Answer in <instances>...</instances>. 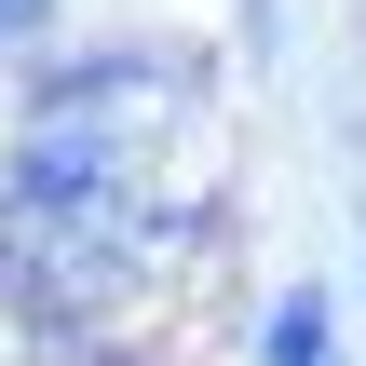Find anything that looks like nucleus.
Instances as JSON below:
<instances>
[{
  "instance_id": "obj_1",
  "label": "nucleus",
  "mask_w": 366,
  "mask_h": 366,
  "mask_svg": "<svg viewBox=\"0 0 366 366\" xmlns=\"http://www.w3.org/2000/svg\"><path fill=\"white\" fill-rule=\"evenodd\" d=\"M190 136V68H149V54H95L68 68L27 136H14V285L27 299H109L122 272H149V244L177 231V190H163V149Z\"/></svg>"
},
{
  "instance_id": "obj_2",
  "label": "nucleus",
  "mask_w": 366,
  "mask_h": 366,
  "mask_svg": "<svg viewBox=\"0 0 366 366\" xmlns=\"http://www.w3.org/2000/svg\"><path fill=\"white\" fill-rule=\"evenodd\" d=\"M272 366H326V299H312V285L272 312Z\"/></svg>"
},
{
  "instance_id": "obj_3",
  "label": "nucleus",
  "mask_w": 366,
  "mask_h": 366,
  "mask_svg": "<svg viewBox=\"0 0 366 366\" xmlns=\"http://www.w3.org/2000/svg\"><path fill=\"white\" fill-rule=\"evenodd\" d=\"M14 27H41V0H0V41H14Z\"/></svg>"
}]
</instances>
